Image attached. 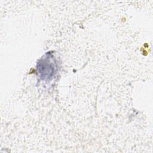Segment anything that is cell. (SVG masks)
Here are the masks:
<instances>
[{
  "label": "cell",
  "mask_w": 153,
  "mask_h": 153,
  "mask_svg": "<svg viewBox=\"0 0 153 153\" xmlns=\"http://www.w3.org/2000/svg\"><path fill=\"white\" fill-rule=\"evenodd\" d=\"M56 70V63L53 56L47 54L38 64V71L44 79H50L54 76Z\"/></svg>",
  "instance_id": "1"
}]
</instances>
